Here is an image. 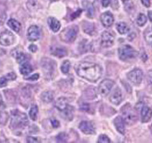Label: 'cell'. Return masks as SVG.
Masks as SVG:
<instances>
[{
  "instance_id": "obj_1",
  "label": "cell",
  "mask_w": 152,
  "mask_h": 143,
  "mask_svg": "<svg viewBox=\"0 0 152 143\" xmlns=\"http://www.w3.org/2000/svg\"><path fill=\"white\" fill-rule=\"evenodd\" d=\"M77 73L80 77L88 81L97 82L102 75V69L98 64L84 61L79 64L77 68Z\"/></svg>"
},
{
  "instance_id": "obj_2",
  "label": "cell",
  "mask_w": 152,
  "mask_h": 143,
  "mask_svg": "<svg viewBox=\"0 0 152 143\" xmlns=\"http://www.w3.org/2000/svg\"><path fill=\"white\" fill-rule=\"evenodd\" d=\"M28 124V116L25 113L18 110L13 111L11 113V121L10 127L11 129H23Z\"/></svg>"
},
{
  "instance_id": "obj_3",
  "label": "cell",
  "mask_w": 152,
  "mask_h": 143,
  "mask_svg": "<svg viewBox=\"0 0 152 143\" xmlns=\"http://www.w3.org/2000/svg\"><path fill=\"white\" fill-rule=\"evenodd\" d=\"M122 118L124 120L125 123L127 124H133L135 123L138 120V116L134 108L129 104H126L122 108Z\"/></svg>"
},
{
  "instance_id": "obj_4",
  "label": "cell",
  "mask_w": 152,
  "mask_h": 143,
  "mask_svg": "<svg viewBox=\"0 0 152 143\" xmlns=\"http://www.w3.org/2000/svg\"><path fill=\"white\" fill-rule=\"evenodd\" d=\"M138 55V53L133 47L129 44H125L118 49L119 58L122 61L131 60L135 58Z\"/></svg>"
},
{
  "instance_id": "obj_5",
  "label": "cell",
  "mask_w": 152,
  "mask_h": 143,
  "mask_svg": "<svg viewBox=\"0 0 152 143\" xmlns=\"http://www.w3.org/2000/svg\"><path fill=\"white\" fill-rule=\"evenodd\" d=\"M78 33V27L77 25H72L70 27L64 28V30L62 31V33L60 34L61 41H63L67 43H70V42L74 41L75 39L77 37Z\"/></svg>"
},
{
  "instance_id": "obj_6",
  "label": "cell",
  "mask_w": 152,
  "mask_h": 143,
  "mask_svg": "<svg viewBox=\"0 0 152 143\" xmlns=\"http://www.w3.org/2000/svg\"><path fill=\"white\" fill-rule=\"evenodd\" d=\"M55 63L53 60L48 58H43L41 60V67L44 70V75L48 79H51L55 70Z\"/></svg>"
},
{
  "instance_id": "obj_7",
  "label": "cell",
  "mask_w": 152,
  "mask_h": 143,
  "mask_svg": "<svg viewBox=\"0 0 152 143\" xmlns=\"http://www.w3.org/2000/svg\"><path fill=\"white\" fill-rule=\"evenodd\" d=\"M113 85H114V82L113 80L104 79L102 83H100L99 87H98V92L101 96H106L110 94Z\"/></svg>"
},
{
  "instance_id": "obj_8",
  "label": "cell",
  "mask_w": 152,
  "mask_h": 143,
  "mask_svg": "<svg viewBox=\"0 0 152 143\" xmlns=\"http://www.w3.org/2000/svg\"><path fill=\"white\" fill-rule=\"evenodd\" d=\"M142 77H143V74L140 69L133 70L127 74L128 79L135 85H138L141 83Z\"/></svg>"
},
{
  "instance_id": "obj_9",
  "label": "cell",
  "mask_w": 152,
  "mask_h": 143,
  "mask_svg": "<svg viewBox=\"0 0 152 143\" xmlns=\"http://www.w3.org/2000/svg\"><path fill=\"white\" fill-rule=\"evenodd\" d=\"M14 41L15 36L11 32L4 31L0 34V44L3 46H9L13 44Z\"/></svg>"
},
{
  "instance_id": "obj_10",
  "label": "cell",
  "mask_w": 152,
  "mask_h": 143,
  "mask_svg": "<svg viewBox=\"0 0 152 143\" xmlns=\"http://www.w3.org/2000/svg\"><path fill=\"white\" fill-rule=\"evenodd\" d=\"M113 41H114L113 36L110 32H107V31L103 32L102 35V39H101V44H102V46L104 47V48L111 47L113 45Z\"/></svg>"
},
{
  "instance_id": "obj_11",
  "label": "cell",
  "mask_w": 152,
  "mask_h": 143,
  "mask_svg": "<svg viewBox=\"0 0 152 143\" xmlns=\"http://www.w3.org/2000/svg\"><path fill=\"white\" fill-rule=\"evenodd\" d=\"M28 39L31 41H36L37 40H39L40 37V30L38 26L36 25H32L30 28H28Z\"/></svg>"
},
{
  "instance_id": "obj_12",
  "label": "cell",
  "mask_w": 152,
  "mask_h": 143,
  "mask_svg": "<svg viewBox=\"0 0 152 143\" xmlns=\"http://www.w3.org/2000/svg\"><path fill=\"white\" fill-rule=\"evenodd\" d=\"M79 129L85 134H94L95 133V129L91 122L89 121H82L79 124Z\"/></svg>"
},
{
  "instance_id": "obj_13",
  "label": "cell",
  "mask_w": 152,
  "mask_h": 143,
  "mask_svg": "<svg viewBox=\"0 0 152 143\" xmlns=\"http://www.w3.org/2000/svg\"><path fill=\"white\" fill-rule=\"evenodd\" d=\"M101 21H102V24L104 25V27L109 28V27H110L111 25L113 24V21H114L113 16L110 11L104 12L101 16Z\"/></svg>"
},
{
  "instance_id": "obj_14",
  "label": "cell",
  "mask_w": 152,
  "mask_h": 143,
  "mask_svg": "<svg viewBox=\"0 0 152 143\" xmlns=\"http://www.w3.org/2000/svg\"><path fill=\"white\" fill-rule=\"evenodd\" d=\"M122 99H123V96H122V91L118 87H117L112 93L111 96L110 97V100L113 104L118 105L122 101Z\"/></svg>"
},
{
  "instance_id": "obj_15",
  "label": "cell",
  "mask_w": 152,
  "mask_h": 143,
  "mask_svg": "<svg viewBox=\"0 0 152 143\" xmlns=\"http://www.w3.org/2000/svg\"><path fill=\"white\" fill-rule=\"evenodd\" d=\"M152 116V110L147 106H143L142 107L141 110V119L142 122L146 123L151 119Z\"/></svg>"
},
{
  "instance_id": "obj_16",
  "label": "cell",
  "mask_w": 152,
  "mask_h": 143,
  "mask_svg": "<svg viewBox=\"0 0 152 143\" xmlns=\"http://www.w3.org/2000/svg\"><path fill=\"white\" fill-rule=\"evenodd\" d=\"M113 124L116 129L120 133H125V121L122 116H118L113 120Z\"/></svg>"
},
{
  "instance_id": "obj_17",
  "label": "cell",
  "mask_w": 152,
  "mask_h": 143,
  "mask_svg": "<svg viewBox=\"0 0 152 143\" xmlns=\"http://www.w3.org/2000/svg\"><path fill=\"white\" fill-rule=\"evenodd\" d=\"M48 23L49 25L50 28L53 31V32H58L61 28V23L59 22L57 19L54 18V17H49L48 19Z\"/></svg>"
},
{
  "instance_id": "obj_18",
  "label": "cell",
  "mask_w": 152,
  "mask_h": 143,
  "mask_svg": "<svg viewBox=\"0 0 152 143\" xmlns=\"http://www.w3.org/2000/svg\"><path fill=\"white\" fill-rule=\"evenodd\" d=\"M68 105H69L68 104V99L64 97H61V98L57 99L55 104L56 107L61 112H63L68 107Z\"/></svg>"
},
{
  "instance_id": "obj_19",
  "label": "cell",
  "mask_w": 152,
  "mask_h": 143,
  "mask_svg": "<svg viewBox=\"0 0 152 143\" xmlns=\"http://www.w3.org/2000/svg\"><path fill=\"white\" fill-rule=\"evenodd\" d=\"M20 73L23 74V75H28L30 73L32 72V66H31L30 64L28 62H23V63L21 64L20 68Z\"/></svg>"
},
{
  "instance_id": "obj_20",
  "label": "cell",
  "mask_w": 152,
  "mask_h": 143,
  "mask_svg": "<svg viewBox=\"0 0 152 143\" xmlns=\"http://www.w3.org/2000/svg\"><path fill=\"white\" fill-rule=\"evenodd\" d=\"M7 25L12 30L16 32V33H19L20 31V28H21V25H20V22H18L17 20L14 19H9L8 21H7Z\"/></svg>"
},
{
  "instance_id": "obj_21",
  "label": "cell",
  "mask_w": 152,
  "mask_h": 143,
  "mask_svg": "<svg viewBox=\"0 0 152 143\" xmlns=\"http://www.w3.org/2000/svg\"><path fill=\"white\" fill-rule=\"evenodd\" d=\"M82 27H83L84 32L88 34V35H94L95 33V26L91 23L84 22V24Z\"/></svg>"
},
{
  "instance_id": "obj_22",
  "label": "cell",
  "mask_w": 152,
  "mask_h": 143,
  "mask_svg": "<svg viewBox=\"0 0 152 143\" xmlns=\"http://www.w3.org/2000/svg\"><path fill=\"white\" fill-rule=\"evenodd\" d=\"M54 99V94L51 91H44V93L41 95V99L44 103H50L52 102Z\"/></svg>"
},
{
  "instance_id": "obj_23",
  "label": "cell",
  "mask_w": 152,
  "mask_h": 143,
  "mask_svg": "<svg viewBox=\"0 0 152 143\" xmlns=\"http://www.w3.org/2000/svg\"><path fill=\"white\" fill-rule=\"evenodd\" d=\"M52 53L53 55L57 57V58H63L64 56L67 55V51L63 48H61V47H56L54 50H52Z\"/></svg>"
},
{
  "instance_id": "obj_24",
  "label": "cell",
  "mask_w": 152,
  "mask_h": 143,
  "mask_svg": "<svg viewBox=\"0 0 152 143\" xmlns=\"http://www.w3.org/2000/svg\"><path fill=\"white\" fill-rule=\"evenodd\" d=\"M83 5L86 8V11H87V15H88V17H93L94 15V6L90 2H88V1H84Z\"/></svg>"
},
{
  "instance_id": "obj_25",
  "label": "cell",
  "mask_w": 152,
  "mask_h": 143,
  "mask_svg": "<svg viewBox=\"0 0 152 143\" xmlns=\"http://www.w3.org/2000/svg\"><path fill=\"white\" fill-rule=\"evenodd\" d=\"M90 46L91 44H89V42L86 40H83L80 42L79 44V50H80V53H85L88 52V50H90Z\"/></svg>"
},
{
  "instance_id": "obj_26",
  "label": "cell",
  "mask_w": 152,
  "mask_h": 143,
  "mask_svg": "<svg viewBox=\"0 0 152 143\" xmlns=\"http://www.w3.org/2000/svg\"><path fill=\"white\" fill-rule=\"evenodd\" d=\"M117 30L118 32L120 34H126V33H127L130 30V28L128 27V25L124 22H120L118 23V24H117Z\"/></svg>"
},
{
  "instance_id": "obj_27",
  "label": "cell",
  "mask_w": 152,
  "mask_h": 143,
  "mask_svg": "<svg viewBox=\"0 0 152 143\" xmlns=\"http://www.w3.org/2000/svg\"><path fill=\"white\" fill-rule=\"evenodd\" d=\"M63 113H64V118L69 120V121H71L73 117V107L70 105H68V107L63 111Z\"/></svg>"
},
{
  "instance_id": "obj_28",
  "label": "cell",
  "mask_w": 152,
  "mask_h": 143,
  "mask_svg": "<svg viewBox=\"0 0 152 143\" xmlns=\"http://www.w3.org/2000/svg\"><path fill=\"white\" fill-rule=\"evenodd\" d=\"M37 115H38V107L36 105H32L30 108V111H29L30 118L32 121H36L37 119Z\"/></svg>"
},
{
  "instance_id": "obj_29",
  "label": "cell",
  "mask_w": 152,
  "mask_h": 143,
  "mask_svg": "<svg viewBox=\"0 0 152 143\" xmlns=\"http://www.w3.org/2000/svg\"><path fill=\"white\" fill-rule=\"evenodd\" d=\"M144 37L146 41L147 42V44H149L151 46H152V30L151 29H147L144 33Z\"/></svg>"
},
{
  "instance_id": "obj_30",
  "label": "cell",
  "mask_w": 152,
  "mask_h": 143,
  "mask_svg": "<svg viewBox=\"0 0 152 143\" xmlns=\"http://www.w3.org/2000/svg\"><path fill=\"white\" fill-rule=\"evenodd\" d=\"M15 58H16V61L18 63L22 64L23 62H25L27 61V57L25 55L24 53L22 52H19L15 55Z\"/></svg>"
},
{
  "instance_id": "obj_31",
  "label": "cell",
  "mask_w": 152,
  "mask_h": 143,
  "mask_svg": "<svg viewBox=\"0 0 152 143\" xmlns=\"http://www.w3.org/2000/svg\"><path fill=\"white\" fill-rule=\"evenodd\" d=\"M147 17L144 14H139L138 18H137V24L138 26H143L146 23H147Z\"/></svg>"
},
{
  "instance_id": "obj_32",
  "label": "cell",
  "mask_w": 152,
  "mask_h": 143,
  "mask_svg": "<svg viewBox=\"0 0 152 143\" xmlns=\"http://www.w3.org/2000/svg\"><path fill=\"white\" fill-rule=\"evenodd\" d=\"M70 69V62L69 61H64L62 66H61V71L63 72L64 74H68Z\"/></svg>"
},
{
  "instance_id": "obj_33",
  "label": "cell",
  "mask_w": 152,
  "mask_h": 143,
  "mask_svg": "<svg viewBox=\"0 0 152 143\" xmlns=\"http://www.w3.org/2000/svg\"><path fill=\"white\" fill-rule=\"evenodd\" d=\"M67 140H68V136L64 133H61L56 137L57 142H67Z\"/></svg>"
},
{
  "instance_id": "obj_34",
  "label": "cell",
  "mask_w": 152,
  "mask_h": 143,
  "mask_svg": "<svg viewBox=\"0 0 152 143\" xmlns=\"http://www.w3.org/2000/svg\"><path fill=\"white\" fill-rule=\"evenodd\" d=\"M97 142L99 143H110L111 142L110 139L105 134H102L101 136H99L98 138V142Z\"/></svg>"
},
{
  "instance_id": "obj_35",
  "label": "cell",
  "mask_w": 152,
  "mask_h": 143,
  "mask_svg": "<svg viewBox=\"0 0 152 143\" xmlns=\"http://www.w3.org/2000/svg\"><path fill=\"white\" fill-rule=\"evenodd\" d=\"M8 81V79L7 78L6 75L5 76H3V77L0 79V87H6Z\"/></svg>"
},
{
  "instance_id": "obj_36",
  "label": "cell",
  "mask_w": 152,
  "mask_h": 143,
  "mask_svg": "<svg viewBox=\"0 0 152 143\" xmlns=\"http://www.w3.org/2000/svg\"><path fill=\"white\" fill-rule=\"evenodd\" d=\"M147 82L149 84L152 85V70L147 72Z\"/></svg>"
},
{
  "instance_id": "obj_37",
  "label": "cell",
  "mask_w": 152,
  "mask_h": 143,
  "mask_svg": "<svg viewBox=\"0 0 152 143\" xmlns=\"http://www.w3.org/2000/svg\"><path fill=\"white\" fill-rule=\"evenodd\" d=\"M51 123L53 124V128H58L60 126V123L57 120H55V119H52L51 120Z\"/></svg>"
},
{
  "instance_id": "obj_38",
  "label": "cell",
  "mask_w": 152,
  "mask_h": 143,
  "mask_svg": "<svg viewBox=\"0 0 152 143\" xmlns=\"http://www.w3.org/2000/svg\"><path fill=\"white\" fill-rule=\"evenodd\" d=\"M4 117H7V114L0 112V124H1V123H3V121L5 122V121H7V118L4 119Z\"/></svg>"
},
{
  "instance_id": "obj_39",
  "label": "cell",
  "mask_w": 152,
  "mask_h": 143,
  "mask_svg": "<svg viewBox=\"0 0 152 143\" xmlns=\"http://www.w3.org/2000/svg\"><path fill=\"white\" fill-rule=\"evenodd\" d=\"M39 74H35L33 75H31L30 78H27L26 79L27 80H31V81H35V80H37L39 79Z\"/></svg>"
},
{
  "instance_id": "obj_40",
  "label": "cell",
  "mask_w": 152,
  "mask_h": 143,
  "mask_svg": "<svg viewBox=\"0 0 152 143\" xmlns=\"http://www.w3.org/2000/svg\"><path fill=\"white\" fill-rule=\"evenodd\" d=\"M27 142H28L34 143V142H38V140H37V138H32V137H28V138H27Z\"/></svg>"
},
{
  "instance_id": "obj_41",
  "label": "cell",
  "mask_w": 152,
  "mask_h": 143,
  "mask_svg": "<svg viewBox=\"0 0 152 143\" xmlns=\"http://www.w3.org/2000/svg\"><path fill=\"white\" fill-rule=\"evenodd\" d=\"M28 49H29V50H30L31 52H32V53H36V51H37V50H38L37 46L35 45V44H31Z\"/></svg>"
},
{
  "instance_id": "obj_42",
  "label": "cell",
  "mask_w": 152,
  "mask_h": 143,
  "mask_svg": "<svg viewBox=\"0 0 152 143\" xmlns=\"http://www.w3.org/2000/svg\"><path fill=\"white\" fill-rule=\"evenodd\" d=\"M110 3V0H102V4L104 7H107Z\"/></svg>"
},
{
  "instance_id": "obj_43",
  "label": "cell",
  "mask_w": 152,
  "mask_h": 143,
  "mask_svg": "<svg viewBox=\"0 0 152 143\" xmlns=\"http://www.w3.org/2000/svg\"><path fill=\"white\" fill-rule=\"evenodd\" d=\"M141 2L146 7H149L150 6H151V2H150V0H141Z\"/></svg>"
},
{
  "instance_id": "obj_44",
  "label": "cell",
  "mask_w": 152,
  "mask_h": 143,
  "mask_svg": "<svg viewBox=\"0 0 152 143\" xmlns=\"http://www.w3.org/2000/svg\"><path fill=\"white\" fill-rule=\"evenodd\" d=\"M81 13V10H78L77 11V13L76 14H73V16H72V19H74V18H76L77 16H78Z\"/></svg>"
},
{
  "instance_id": "obj_45",
  "label": "cell",
  "mask_w": 152,
  "mask_h": 143,
  "mask_svg": "<svg viewBox=\"0 0 152 143\" xmlns=\"http://www.w3.org/2000/svg\"><path fill=\"white\" fill-rule=\"evenodd\" d=\"M148 17H149L150 20H151V22L152 23V11H148Z\"/></svg>"
},
{
  "instance_id": "obj_46",
  "label": "cell",
  "mask_w": 152,
  "mask_h": 143,
  "mask_svg": "<svg viewBox=\"0 0 152 143\" xmlns=\"http://www.w3.org/2000/svg\"><path fill=\"white\" fill-rule=\"evenodd\" d=\"M126 1H128V0H122V2H126Z\"/></svg>"
},
{
  "instance_id": "obj_47",
  "label": "cell",
  "mask_w": 152,
  "mask_h": 143,
  "mask_svg": "<svg viewBox=\"0 0 152 143\" xmlns=\"http://www.w3.org/2000/svg\"><path fill=\"white\" fill-rule=\"evenodd\" d=\"M151 133H152V125L151 126Z\"/></svg>"
},
{
  "instance_id": "obj_48",
  "label": "cell",
  "mask_w": 152,
  "mask_h": 143,
  "mask_svg": "<svg viewBox=\"0 0 152 143\" xmlns=\"http://www.w3.org/2000/svg\"><path fill=\"white\" fill-rule=\"evenodd\" d=\"M51 1H57V0H51Z\"/></svg>"
}]
</instances>
